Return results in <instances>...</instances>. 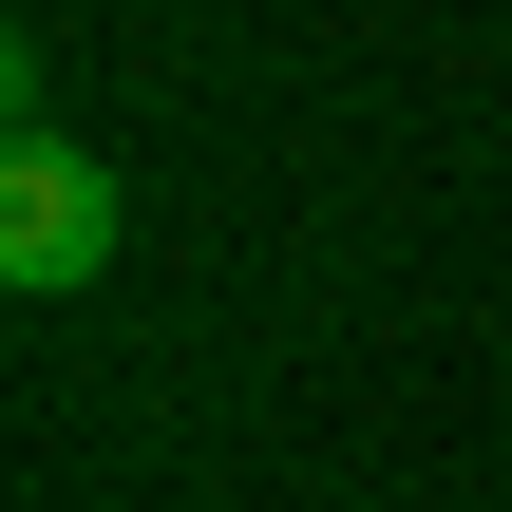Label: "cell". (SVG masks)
Returning a JSON list of instances; mask_svg holds the SVG:
<instances>
[{
    "label": "cell",
    "mask_w": 512,
    "mask_h": 512,
    "mask_svg": "<svg viewBox=\"0 0 512 512\" xmlns=\"http://www.w3.org/2000/svg\"><path fill=\"white\" fill-rule=\"evenodd\" d=\"M95 266H114V152H76V133L38 114V57H19V133H0V285L57 304V285H95Z\"/></svg>",
    "instance_id": "obj_1"
}]
</instances>
